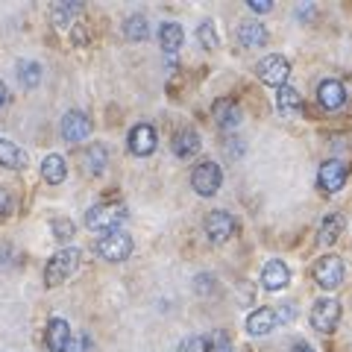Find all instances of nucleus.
<instances>
[{"mask_svg":"<svg viewBox=\"0 0 352 352\" xmlns=\"http://www.w3.org/2000/svg\"><path fill=\"white\" fill-rule=\"evenodd\" d=\"M294 305H279V308H256L250 317H247V332L252 338H264L270 332H276L282 323H291L294 320Z\"/></svg>","mask_w":352,"mask_h":352,"instance_id":"1","label":"nucleus"},{"mask_svg":"<svg viewBox=\"0 0 352 352\" xmlns=\"http://www.w3.org/2000/svg\"><path fill=\"white\" fill-rule=\"evenodd\" d=\"M80 250L76 247H65L59 250L56 256H50L47 267H44V285L47 288H59V285H65L76 270H80Z\"/></svg>","mask_w":352,"mask_h":352,"instance_id":"2","label":"nucleus"},{"mask_svg":"<svg viewBox=\"0 0 352 352\" xmlns=\"http://www.w3.org/2000/svg\"><path fill=\"white\" fill-rule=\"evenodd\" d=\"M124 220H126V206H118V203H100L85 212V226L91 232H103V235L118 232Z\"/></svg>","mask_w":352,"mask_h":352,"instance_id":"3","label":"nucleus"},{"mask_svg":"<svg viewBox=\"0 0 352 352\" xmlns=\"http://www.w3.org/2000/svg\"><path fill=\"white\" fill-rule=\"evenodd\" d=\"M308 320H311V329L320 335H332L338 323H340V302L332 300V296H320L314 305H311V314H308Z\"/></svg>","mask_w":352,"mask_h":352,"instance_id":"4","label":"nucleus"},{"mask_svg":"<svg viewBox=\"0 0 352 352\" xmlns=\"http://www.w3.org/2000/svg\"><path fill=\"white\" fill-rule=\"evenodd\" d=\"M344 261H340L338 256H320L314 261V270L311 276L317 282V288L323 291H338L340 285H344Z\"/></svg>","mask_w":352,"mask_h":352,"instance_id":"5","label":"nucleus"},{"mask_svg":"<svg viewBox=\"0 0 352 352\" xmlns=\"http://www.w3.org/2000/svg\"><path fill=\"white\" fill-rule=\"evenodd\" d=\"M256 74L264 85H273L279 91V88L288 85V76H291V62L279 56V53H270V56H264L258 65H256Z\"/></svg>","mask_w":352,"mask_h":352,"instance_id":"6","label":"nucleus"},{"mask_svg":"<svg viewBox=\"0 0 352 352\" xmlns=\"http://www.w3.org/2000/svg\"><path fill=\"white\" fill-rule=\"evenodd\" d=\"M223 185V170L217 162H200L191 173V188L200 197H214Z\"/></svg>","mask_w":352,"mask_h":352,"instance_id":"7","label":"nucleus"},{"mask_svg":"<svg viewBox=\"0 0 352 352\" xmlns=\"http://www.w3.org/2000/svg\"><path fill=\"white\" fill-rule=\"evenodd\" d=\"M94 250H97V256H100L103 261H126L129 256H132V238L126 235V232H109V235H103L100 241L94 244Z\"/></svg>","mask_w":352,"mask_h":352,"instance_id":"8","label":"nucleus"},{"mask_svg":"<svg viewBox=\"0 0 352 352\" xmlns=\"http://www.w3.org/2000/svg\"><path fill=\"white\" fill-rule=\"evenodd\" d=\"M203 229H206V238L212 241V244H226V241L235 235L238 223H235V217L229 214L226 208H214V212H208Z\"/></svg>","mask_w":352,"mask_h":352,"instance_id":"9","label":"nucleus"},{"mask_svg":"<svg viewBox=\"0 0 352 352\" xmlns=\"http://www.w3.org/2000/svg\"><path fill=\"white\" fill-rule=\"evenodd\" d=\"M317 185L323 194H338L346 185V164L340 159H326L317 170Z\"/></svg>","mask_w":352,"mask_h":352,"instance_id":"10","label":"nucleus"},{"mask_svg":"<svg viewBox=\"0 0 352 352\" xmlns=\"http://www.w3.org/2000/svg\"><path fill=\"white\" fill-rule=\"evenodd\" d=\"M91 135V118L80 109H71V112H65L62 118V138L68 141V144H80Z\"/></svg>","mask_w":352,"mask_h":352,"instance_id":"11","label":"nucleus"},{"mask_svg":"<svg viewBox=\"0 0 352 352\" xmlns=\"http://www.w3.org/2000/svg\"><path fill=\"white\" fill-rule=\"evenodd\" d=\"M126 144H129V153L132 156H150L153 150H156L159 144V135H156V129H153L150 124H138V126H132L129 129V138H126Z\"/></svg>","mask_w":352,"mask_h":352,"instance_id":"12","label":"nucleus"},{"mask_svg":"<svg viewBox=\"0 0 352 352\" xmlns=\"http://www.w3.org/2000/svg\"><path fill=\"white\" fill-rule=\"evenodd\" d=\"M288 282H291V270L282 258H270L264 264V270H261L264 291H282V288H288Z\"/></svg>","mask_w":352,"mask_h":352,"instance_id":"13","label":"nucleus"},{"mask_svg":"<svg viewBox=\"0 0 352 352\" xmlns=\"http://www.w3.org/2000/svg\"><path fill=\"white\" fill-rule=\"evenodd\" d=\"M44 344L50 352H68L71 349V326L62 317H53L47 323V335H44Z\"/></svg>","mask_w":352,"mask_h":352,"instance_id":"14","label":"nucleus"},{"mask_svg":"<svg viewBox=\"0 0 352 352\" xmlns=\"http://www.w3.org/2000/svg\"><path fill=\"white\" fill-rule=\"evenodd\" d=\"M317 103H320L323 109H329V112L340 109V106L346 103V88H344V82L323 80L320 85H317Z\"/></svg>","mask_w":352,"mask_h":352,"instance_id":"15","label":"nucleus"},{"mask_svg":"<svg viewBox=\"0 0 352 352\" xmlns=\"http://www.w3.org/2000/svg\"><path fill=\"white\" fill-rule=\"evenodd\" d=\"M200 147H203L200 132L191 129V126H185V129H179V132L173 135V153H176L179 159H191V156H197V153H200Z\"/></svg>","mask_w":352,"mask_h":352,"instance_id":"16","label":"nucleus"},{"mask_svg":"<svg viewBox=\"0 0 352 352\" xmlns=\"http://www.w3.org/2000/svg\"><path fill=\"white\" fill-rule=\"evenodd\" d=\"M238 41H241V47H247V50L264 47V44H267V30H264V24H258V21H244V24L238 27Z\"/></svg>","mask_w":352,"mask_h":352,"instance_id":"17","label":"nucleus"},{"mask_svg":"<svg viewBox=\"0 0 352 352\" xmlns=\"http://www.w3.org/2000/svg\"><path fill=\"white\" fill-rule=\"evenodd\" d=\"M159 41H162V50L168 53V56H176L182 47V41H185V32L176 21H168V24L159 27Z\"/></svg>","mask_w":352,"mask_h":352,"instance_id":"18","label":"nucleus"},{"mask_svg":"<svg viewBox=\"0 0 352 352\" xmlns=\"http://www.w3.org/2000/svg\"><path fill=\"white\" fill-rule=\"evenodd\" d=\"M80 12H82V3H76V0H62V3H56L50 9V21L59 30H65V27H71L74 21L80 18Z\"/></svg>","mask_w":352,"mask_h":352,"instance_id":"19","label":"nucleus"},{"mask_svg":"<svg viewBox=\"0 0 352 352\" xmlns=\"http://www.w3.org/2000/svg\"><path fill=\"white\" fill-rule=\"evenodd\" d=\"M214 120H217V126L220 129H238V124H241V109H238V103H232V100H217L214 103Z\"/></svg>","mask_w":352,"mask_h":352,"instance_id":"20","label":"nucleus"},{"mask_svg":"<svg viewBox=\"0 0 352 352\" xmlns=\"http://www.w3.org/2000/svg\"><path fill=\"white\" fill-rule=\"evenodd\" d=\"M41 176H44V182H50V185L65 182L68 168H65V159L59 156V153H50V156L41 159Z\"/></svg>","mask_w":352,"mask_h":352,"instance_id":"21","label":"nucleus"},{"mask_svg":"<svg viewBox=\"0 0 352 352\" xmlns=\"http://www.w3.org/2000/svg\"><path fill=\"white\" fill-rule=\"evenodd\" d=\"M0 164H3V168H12V170H21V168H27V153L18 144H12L9 138H0Z\"/></svg>","mask_w":352,"mask_h":352,"instance_id":"22","label":"nucleus"},{"mask_svg":"<svg viewBox=\"0 0 352 352\" xmlns=\"http://www.w3.org/2000/svg\"><path fill=\"white\" fill-rule=\"evenodd\" d=\"M276 109H279V115H285V118L302 112V97H300V91L291 88V85L279 88V91H276Z\"/></svg>","mask_w":352,"mask_h":352,"instance_id":"23","label":"nucleus"},{"mask_svg":"<svg viewBox=\"0 0 352 352\" xmlns=\"http://www.w3.org/2000/svg\"><path fill=\"white\" fill-rule=\"evenodd\" d=\"M109 164V153L103 144H88L85 153H82V168L88 173H103Z\"/></svg>","mask_w":352,"mask_h":352,"instance_id":"24","label":"nucleus"},{"mask_svg":"<svg viewBox=\"0 0 352 352\" xmlns=\"http://www.w3.org/2000/svg\"><path fill=\"white\" fill-rule=\"evenodd\" d=\"M124 36L129 41H144L150 36V27H147V18L144 15H129L124 21Z\"/></svg>","mask_w":352,"mask_h":352,"instance_id":"25","label":"nucleus"},{"mask_svg":"<svg viewBox=\"0 0 352 352\" xmlns=\"http://www.w3.org/2000/svg\"><path fill=\"white\" fill-rule=\"evenodd\" d=\"M15 71H18V80H21V85H24V88H36L41 82V65L38 62H24V59H21L15 65Z\"/></svg>","mask_w":352,"mask_h":352,"instance_id":"26","label":"nucleus"},{"mask_svg":"<svg viewBox=\"0 0 352 352\" xmlns=\"http://www.w3.org/2000/svg\"><path fill=\"white\" fill-rule=\"evenodd\" d=\"M340 226H344V220H340L338 212H332L329 217H323V223H320V244H335L338 235H340Z\"/></svg>","mask_w":352,"mask_h":352,"instance_id":"27","label":"nucleus"},{"mask_svg":"<svg viewBox=\"0 0 352 352\" xmlns=\"http://www.w3.org/2000/svg\"><path fill=\"white\" fill-rule=\"evenodd\" d=\"M197 38H200V44H203L206 50H217V44H220L217 30H214L212 21H203V24L197 27Z\"/></svg>","mask_w":352,"mask_h":352,"instance_id":"28","label":"nucleus"},{"mask_svg":"<svg viewBox=\"0 0 352 352\" xmlns=\"http://www.w3.org/2000/svg\"><path fill=\"white\" fill-rule=\"evenodd\" d=\"M50 229H53V235H56V241H71L74 238V220H68V217H53Z\"/></svg>","mask_w":352,"mask_h":352,"instance_id":"29","label":"nucleus"},{"mask_svg":"<svg viewBox=\"0 0 352 352\" xmlns=\"http://www.w3.org/2000/svg\"><path fill=\"white\" fill-rule=\"evenodd\" d=\"M179 352H212V340L203 338V335H194L188 340H182Z\"/></svg>","mask_w":352,"mask_h":352,"instance_id":"30","label":"nucleus"},{"mask_svg":"<svg viewBox=\"0 0 352 352\" xmlns=\"http://www.w3.org/2000/svg\"><path fill=\"white\" fill-rule=\"evenodd\" d=\"M212 352H232V344H229L226 332H214V338H212Z\"/></svg>","mask_w":352,"mask_h":352,"instance_id":"31","label":"nucleus"},{"mask_svg":"<svg viewBox=\"0 0 352 352\" xmlns=\"http://www.w3.org/2000/svg\"><path fill=\"white\" fill-rule=\"evenodd\" d=\"M247 6L252 9V12L264 15V12H270V9H273V0H247Z\"/></svg>","mask_w":352,"mask_h":352,"instance_id":"32","label":"nucleus"},{"mask_svg":"<svg viewBox=\"0 0 352 352\" xmlns=\"http://www.w3.org/2000/svg\"><path fill=\"white\" fill-rule=\"evenodd\" d=\"M291 352H314V346L305 344V340H296V344L291 346Z\"/></svg>","mask_w":352,"mask_h":352,"instance_id":"33","label":"nucleus"},{"mask_svg":"<svg viewBox=\"0 0 352 352\" xmlns=\"http://www.w3.org/2000/svg\"><path fill=\"white\" fill-rule=\"evenodd\" d=\"M6 97H9V91H6V85H3V80H0V106L6 103Z\"/></svg>","mask_w":352,"mask_h":352,"instance_id":"34","label":"nucleus"}]
</instances>
